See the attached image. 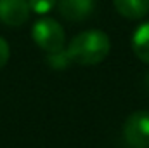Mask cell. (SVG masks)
I'll return each instance as SVG.
<instances>
[{"label":"cell","instance_id":"6da1fadb","mask_svg":"<svg viewBox=\"0 0 149 148\" xmlns=\"http://www.w3.org/2000/svg\"><path fill=\"white\" fill-rule=\"evenodd\" d=\"M111 51L109 37L101 30H87L78 33L68 45V54L76 65L92 66L102 63Z\"/></svg>","mask_w":149,"mask_h":148},{"label":"cell","instance_id":"7a4b0ae2","mask_svg":"<svg viewBox=\"0 0 149 148\" xmlns=\"http://www.w3.org/2000/svg\"><path fill=\"white\" fill-rule=\"evenodd\" d=\"M31 35H33L35 44L45 52H56V51L64 49V42H66L64 30L57 21L50 18L38 19L31 28Z\"/></svg>","mask_w":149,"mask_h":148},{"label":"cell","instance_id":"3957f363","mask_svg":"<svg viewBox=\"0 0 149 148\" xmlns=\"http://www.w3.org/2000/svg\"><path fill=\"white\" fill-rule=\"evenodd\" d=\"M123 136L132 148H149V111L132 113L123 125Z\"/></svg>","mask_w":149,"mask_h":148},{"label":"cell","instance_id":"277c9868","mask_svg":"<svg viewBox=\"0 0 149 148\" xmlns=\"http://www.w3.org/2000/svg\"><path fill=\"white\" fill-rule=\"evenodd\" d=\"M30 18L28 0H0V21L7 26H21Z\"/></svg>","mask_w":149,"mask_h":148},{"label":"cell","instance_id":"5b68a950","mask_svg":"<svg viewBox=\"0 0 149 148\" xmlns=\"http://www.w3.org/2000/svg\"><path fill=\"white\" fill-rule=\"evenodd\" d=\"M57 9L68 21H83L92 16L95 9V0H57Z\"/></svg>","mask_w":149,"mask_h":148},{"label":"cell","instance_id":"8992f818","mask_svg":"<svg viewBox=\"0 0 149 148\" xmlns=\"http://www.w3.org/2000/svg\"><path fill=\"white\" fill-rule=\"evenodd\" d=\"M114 9L127 19H142L149 12V0H113Z\"/></svg>","mask_w":149,"mask_h":148},{"label":"cell","instance_id":"52a82bcc","mask_svg":"<svg viewBox=\"0 0 149 148\" xmlns=\"http://www.w3.org/2000/svg\"><path fill=\"white\" fill-rule=\"evenodd\" d=\"M132 49H134V54L142 63L149 65V21L142 23L141 26H137V30L134 32Z\"/></svg>","mask_w":149,"mask_h":148},{"label":"cell","instance_id":"ba28073f","mask_svg":"<svg viewBox=\"0 0 149 148\" xmlns=\"http://www.w3.org/2000/svg\"><path fill=\"white\" fill-rule=\"evenodd\" d=\"M47 63L54 70H66L73 61H71V58L68 54V49H61V51H56V52H49Z\"/></svg>","mask_w":149,"mask_h":148},{"label":"cell","instance_id":"9c48e42d","mask_svg":"<svg viewBox=\"0 0 149 148\" xmlns=\"http://www.w3.org/2000/svg\"><path fill=\"white\" fill-rule=\"evenodd\" d=\"M56 4H57V0H28L30 11H33L35 14H47V12H50Z\"/></svg>","mask_w":149,"mask_h":148},{"label":"cell","instance_id":"30bf717a","mask_svg":"<svg viewBox=\"0 0 149 148\" xmlns=\"http://www.w3.org/2000/svg\"><path fill=\"white\" fill-rule=\"evenodd\" d=\"M9 56H10V49H9V44L0 38V68L9 61Z\"/></svg>","mask_w":149,"mask_h":148},{"label":"cell","instance_id":"8fae6325","mask_svg":"<svg viewBox=\"0 0 149 148\" xmlns=\"http://www.w3.org/2000/svg\"><path fill=\"white\" fill-rule=\"evenodd\" d=\"M146 85H148V87H149V72H148V73H146Z\"/></svg>","mask_w":149,"mask_h":148}]
</instances>
